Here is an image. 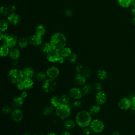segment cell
I'll return each mask as SVG.
<instances>
[{
	"label": "cell",
	"mask_w": 135,
	"mask_h": 135,
	"mask_svg": "<svg viewBox=\"0 0 135 135\" xmlns=\"http://www.w3.org/2000/svg\"><path fill=\"white\" fill-rule=\"evenodd\" d=\"M24 103V99L20 97H16L13 99L12 106L14 109H20Z\"/></svg>",
	"instance_id": "17"
},
{
	"label": "cell",
	"mask_w": 135,
	"mask_h": 135,
	"mask_svg": "<svg viewBox=\"0 0 135 135\" xmlns=\"http://www.w3.org/2000/svg\"><path fill=\"white\" fill-rule=\"evenodd\" d=\"M118 107L122 110H128L131 109V102L130 99L127 97L121 98L118 102Z\"/></svg>",
	"instance_id": "9"
},
{
	"label": "cell",
	"mask_w": 135,
	"mask_h": 135,
	"mask_svg": "<svg viewBox=\"0 0 135 135\" xmlns=\"http://www.w3.org/2000/svg\"><path fill=\"white\" fill-rule=\"evenodd\" d=\"M66 40L64 35L61 33H55L50 40V44L53 50L60 51L65 47Z\"/></svg>",
	"instance_id": "1"
},
{
	"label": "cell",
	"mask_w": 135,
	"mask_h": 135,
	"mask_svg": "<svg viewBox=\"0 0 135 135\" xmlns=\"http://www.w3.org/2000/svg\"><path fill=\"white\" fill-rule=\"evenodd\" d=\"M111 135H120V133H119V132L118 131H115L113 132L112 133Z\"/></svg>",
	"instance_id": "49"
},
{
	"label": "cell",
	"mask_w": 135,
	"mask_h": 135,
	"mask_svg": "<svg viewBox=\"0 0 135 135\" xmlns=\"http://www.w3.org/2000/svg\"><path fill=\"white\" fill-rule=\"evenodd\" d=\"M93 87L97 90H98V91H101L102 89V86L101 85V83H98V82H96L93 85Z\"/></svg>",
	"instance_id": "41"
},
{
	"label": "cell",
	"mask_w": 135,
	"mask_h": 135,
	"mask_svg": "<svg viewBox=\"0 0 135 135\" xmlns=\"http://www.w3.org/2000/svg\"><path fill=\"white\" fill-rule=\"evenodd\" d=\"M92 131L90 128H89L88 127H85L83 129L82 134L83 135H92Z\"/></svg>",
	"instance_id": "40"
},
{
	"label": "cell",
	"mask_w": 135,
	"mask_h": 135,
	"mask_svg": "<svg viewBox=\"0 0 135 135\" xmlns=\"http://www.w3.org/2000/svg\"><path fill=\"white\" fill-rule=\"evenodd\" d=\"M8 20L13 25H16L20 22V17L18 15L15 13H12L8 16Z\"/></svg>",
	"instance_id": "20"
},
{
	"label": "cell",
	"mask_w": 135,
	"mask_h": 135,
	"mask_svg": "<svg viewBox=\"0 0 135 135\" xmlns=\"http://www.w3.org/2000/svg\"><path fill=\"white\" fill-rule=\"evenodd\" d=\"M23 75L24 78H32L34 75V71L32 68L30 67L25 68L22 70Z\"/></svg>",
	"instance_id": "19"
},
{
	"label": "cell",
	"mask_w": 135,
	"mask_h": 135,
	"mask_svg": "<svg viewBox=\"0 0 135 135\" xmlns=\"http://www.w3.org/2000/svg\"><path fill=\"white\" fill-rule=\"evenodd\" d=\"M72 53L71 50L69 47H65L60 51V54L61 56L66 57H69V55Z\"/></svg>",
	"instance_id": "28"
},
{
	"label": "cell",
	"mask_w": 135,
	"mask_h": 135,
	"mask_svg": "<svg viewBox=\"0 0 135 135\" xmlns=\"http://www.w3.org/2000/svg\"><path fill=\"white\" fill-rule=\"evenodd\" d=\"M131 12L132 14L135 16V6H132V7L131 9Z\"/></svg>",
	"instance_id": "48"
},
{
	"label": "cell",
	"mask_w": 135,
	"mask_h": 135,
	"mask_svg": "<svg viewBox=\"0 0 135 135\" xmlns=\"http://www.w3.org/2000/svg\"><path fill=\"white\" fill-rule=\"evenodd\" d=\"M46 73H44L43 72H38L36 76V79L39 81H44L46 78Z\"/></svg>",
	"instance_id": "32"
},
{
	"label": "cell",
	"mask_w": 135,
	"mask_h": 135,
	"mask_svg": "<svg viewBox=\"0 0 135 135\" xmlns=\"http://www.w3.org/2000/svg\"><path fill=\"white\" fill-rule=\"evenodd\" d=\"M81 73L87 78H88V77H89L90 76L91 72L89 68H84V69H83V71H82Z\"/></svg>",
	"instance_id": "38"
},
{
	"label": "cell",
	"mask_w": 135,
	"mask_h": 135,
	"mask_svg": "<svg viewBox=\"0 0 135 135\" xmlns=\"http://www.w3.org/2000/svg\"><path fill=\"white\" fill-rule=\"evenodd\" d=\"M133 23L135 24V16H134V17L133 18Z\"/></svg>",
	"instance_id": "53"
},
{
	"label": "cell",
	"mask_w": 135,
	"mask_h": 135,
	"mask_svg": "<svg viewBox=\"0 0 135 135\" xmlns=\"http://www.w3.org/2000/svg\"><path fill=\"white\" fill-rule=\"evenodd\" d=\"M8 22L5 20H3L1 21L0 22V29H1V32H3L5 31L7 27H8Z\"/></svg>",
	"instance_id": "35"
},
{
	"label": "cell",
	"mask_w": 135,
	"mask_h": 135,
	"mask_svg": "<svg viewBox=\"0 0 135 135\" xmlns=\"http://www.w3.org/2000/svg\"><path fill=\"white\" fill-rule=\"evenodd\" d=\"M129 98L130 99L131 102V110L132 112L135 114V94H132L131 95H130Z\"/></svg>",
	"instance_id": "33"
},
{
	"label": "cell",
	"mask_w": 135,
	"mask_h": 135,
	"mask_svg": "<svg viewBox=\"0 0 135 135\" xmlns=\"http://www.w3.org/2000/svg\"><path fill=\"white\" fill-rule=\"evenodd\" d=\"M61 54L59 51L52 49L48 53H47V59L51 62H58L59 59Z\"/></svg>",
	"instance_id": "11"
},
{
	"label": "cell",
	"mask_w": 135,
	"mask_h": 135,
	"mask_svg": "<svg viewBox=\"0 0 135 135\" xmlns=\"http://www.w3.org/2000/svg\"><path fill=\"white\" fill-rule=\"evenodd\" d=\"M84 69V67L81 64H78L76 65V66L75 67V71L78 72V73H82L83 70Z\"/></svg>",
	"instance_id": "42"
},
{
	"label": "cell",
	"mask_w": 135,
	"mask_h": 135,
	"mask_svg": "<svg viewBox=\"0 0 135 135\" xmlns=\"http://www.w3.org/2000/svg\"><path fill=\"white\" fill-rule=\"evenodd\" d=\"M119 5L123 8H127L131 5V0H118Z\"/></svg>",
	"instance_id": "26"
},
{
	"label": "cell",
	"mask_w": 135,
	"mask_h": 135,
	"mask_svg": "<svg viewBox=\"0 0 135 135\" xmlns=\"http://www.w3.org/2000/svg\"><path fill=\"white\" fill-rule=\"evenodd\" d=\"M77 59H78V55L74 53H72L68 57V61L70 63H73L76 61Z\"/></svg>",
	"instance_id": "37"
},
{
	"label": "cell",
	"mask_w": 135,
	"mask_h": 135,
	"mask_svg": "<svg viewBox=\"0 0 135 135\" xmlns=\"http://www.w3.org/2000/svg\"><path fill=\"white\" fill-rule=\"evenodd\" d=\"M11 113L12 118L14 121L19 122L22 120L23 114L20 109H14Z\"/></svg>",
	"instance_id": "14"
},
{
	"label": "cell",
	"mask_w": 135,
	"mask_h": 135,
	"mask_svg": "<svg viewBox=\"0 0 135 135\" xmlns=\"http://www.w3.org/2000/svg\"><path fill=\"white\" fill-rule=\"evenodd\" d=\"M3 45H5L9 48H13L17 43V37L11 34L8 35L5 39L3 40Z\"/></svg>",
	"instance_id": "8"
},
{
	"label": "cell",
	"mask_w": 135,
	"mask_h": 135,
	"mask_svg": "<svg viewBox=\"0 0 135 135\" xmlns=\"http://www.w3.org/2000/svg\"><path fill=\"white\" fill-rule=\"evenodd\" d=\"M57 84L53 79H47L45 80L42 84L43 90L47 93L53 92L56 89Z\"/></svg>",
	"instance_id": "7"
},
{
	"label": "cell",
	"mask_w": 135,
	"mask_h": 135,
	"mask_svg": "<svg viewBox=\"0 0 135 135\" xmlns=\"http://www.w3.org/2000/svg\"><path fill=\"white\" fill-rule=\"evenodd\" d=\"M74 81L79 85H84L86 82V78L81 73H77L74 76Z\"/></svg>",
	"instance_id": "16"
},
{
	"label": "cell",
	"mask_w": 135,
	"mask_h": 135,
	"mask_svg": "<svg viewBox=\"0 0 135 135\" xmlns=\"http://www.w3.org/2000/svg\"><path fill=\"white\" fill-rule=\"evenodd\" d=\"M46 74L49 79L54 80L59 75V70L55 66H51L47 69Z\"/></svg>",
	"instance_id": "12"
},
{
	"label": "cell",
	"mask_w": 135,
	"mask_h": 135,
	"mask_svg": "<svg viewBox=\"0 0 135 135\" xmlns=\"http://www.w3.org/2000/svg\"><path fill=\"white\" fill-rule=\"evenodd\" d=\"M41 49L42 51L46 53H48L50 51H51L53 49L50 43H44L42 44V46H41Z\"/></svg>",
	"instance_id": "25"
},
{
	"label": "cell",
	"mask_w": 135,
	"mask_h": 135,
	"mask_svg": "<svg viewBox=\"0 0 135 135\" xmlns=\"http://www.w3.org/2000/svg\"><path fill=\"white\" fill-rule=\"evenodd\" d=\"M95 98L97 104L101 105L105 103L107 101V95L103 91H99L96 93Z\"/></svg>",
	"instance_id": "10"
},
{
	"label": "cell",
	"mask_w": 135,
	"mask_h": 135,
	"mask_svg": "<svg viewBox=\"0 0 135 135\" xmlns=\"http://www.w3.org/2000/svg\"><path fill=\"white\" fill-rule=\"evenodd\" d=\"M72 105L74 108H78L81 105V102L78 100H75L73 103H72Z\"/></svg>",
	"instance_id": "43"
},
{
	"label": "cell",
	"mask_w": 135,
	"mask_h": 135,
	"mask_svg": "<svg viewBox=\"0 0 135 135\" xmlns=\"http://www.w3.org/2000/svg\"><path fill=\"white\" fill-rule=\"evenodd\" d=\"M61 97V100L62 102V104H69L70 102V95H68L67 94H63Z\"/></svg>",
	"instance_id": "36"
},
{
	"label": "cell",
	"mask_w": 135,
	"mask_h": 135,
	"mask_svg": "<svg viewBox=\"0 0 135 135\" xmlns=\"http://www.w3.org/2000/svg\"><path fill=\"white\" fill-rule=\"evenodd\" d=\"M9 47H8L7 46L5 45H2L1 47V51H0V54L2 56L5 57L7 56L9 53Z\"/></svg>",
	"instance_id": "29"
},
{
	"label": "cell",
	"mask_w": 135,
	"mask_h": 135,
	"mask_svg": "<svg viewBox=\"0 0 135 135\" xmlns=\"http://www.w3.org/2000/svg\"><path fill=\"white\" fill-rule=\"evenodd\" d=\"M131 6H135V0H131Z\"/></svg>",
	"instance_id": "50"
},
{
	"label": "cell",
	"mask_w": 135,
	"mask_h": 135,
	"mask_svg": "<svg viewBox=\"0 0 135 135\" xmlns=\"http://www.w3.org/2000/svg\"><path fill=\"white\" fill-rule=\"evenodd\" d=\"M89 126L92 132L97 133L102 132L104 128V124L103 121L97 119L92 120Z\"/></svg>",
	"instance_id": "6"
},
{
	"label": "cell",
	"mask_w": 135,
	"mask_h": 135,
	"mask_svg": "<svg viewBox=\"0 0 135 135\" xmlns=\"http://www.w3.org/2000/svg\"><path fill=\"white\" fill-rule=\"evenodd\" d=\"M54 111V107L53 105H47L45 107L43 110V113L45 115H49L51 114Z\"/></svg>",
	"instance_id": "30"
},
{
	"label": "cell",
	"mask_w": 135,
	"mask_h": 135,
	"mask_svg": "<svg viewBox=\"0 0 135 135\" xmlns=\"http://www.w3.org/2000/svg\"><path fill=\"white\" fill-rule=\"evenodd\" d=\"M51 105L54 107L57 108L62 104L61 97L59 95H54L51 99Z\"/></svg>",
	"instance_id": "18"
},
{
	"label": "cell",
	"mask_w": 135,
	"mask_h": 135,
	"mask_svg": "<svg viewBox=\"0 0 135 135\" xmlns=\"http://www.w3.org/2000/svg\"><path fill=\"white\" fill-rule=\"evenodd\" d=\"M46 135H57V134L55 133H53V132H51V133H49L48 134H47Z\"/></svg>",
	"instance_id": "51"
},
{
	"label": "cell",
	"mask_w": 135,
	"mask_h": 135,
	"mask_svg": "<svg viewBox=\"0 0 135 135\" xmlns=\"http://www.w3.org/2000/svg\"><path fill=\"white\" fill-rule=\"evenodd\" d=\"M22 135H30V134H29V133H27V132H25V133H23Z\"/></svg>",
	"instance_id": "52"
},
{
	"label": "cell",
	"mask_w": 135,
	"mask_h": 135,
	"mask_svg": "<svg viewBox=\"0 0 135 135\" xmlns=\"http://www.w3.org/2000/svg\"><path fill=\"white\" fill-rule=\"evenodd\" d=\"M8 9L6 7H2L1 8V14L3 15H6L8 14Z\"/></svg>",
	"instance_id": "44"
},
{
	"label": "cell",
	"mask_w": 135,
	"mask_h": 135,
	"mask_svg": "<svg viewBox=\"0 0 135 135\" xmlns=\"http://www.w3.org/2000/svg\"><path fill=\"white\" fill-rule=\"evenodd\" d=\"M20 55V51L18 49H15V48H12L10 50L9 55L10 57L14 60H16L18 59Z\"/></svg>",
	"instance_id": "21"
},
{
	"label": "cell",
	"mask_w": 135,
	"mask_h": 135,
	"mask_svg": "<svg viewBox=\"0 0 135 135\" xmlns=\"http://www.w3.org/2000/svg\"><path fill=\"white\" fill-rule=\"evenodd\" d=\"M28 42H28V39H27L25 37H23V38H22L21 39H20L19 40L18 45L21 48H24V47L27 46Z\"/></svg>",
	"instance_id": "34"
},
{
	"label": "cell",
	"mask_w": 135,
	"mask_h": 135,
	"mask_svg": "<svg viewBox=\"0 0 135 135\" xmlns=\"http://www.w3.org/2000/svg\"><path fill=\"white\" fill-rule=\"evenodd\" d=\"M34 82L31 78H24L22 80L16 83V86L20 90H28L33 88Z\"/></svg>",
	"instance_id": "5"
},
{
	"label": "cell",
	"mask_w": 135,
	"mask_h": 135,
	"mask_svg": "<svg viewBox=\"0 0 135 135\" xmlns=\"http://www.w3.org/2000/svg\"><path fill=\"white\" fill-rule=\"evenodd\" d=\"M75 121L79 126L82 128L88 127L92 121L91 114L86 110H82L77 113Z\"/></svg>",
	"instance_id": "2"
},
{
	"label": "cell",
	"mask_w": 135,
	"mask_h": 135,
	"mask_svg": "<svg viewBox=\"0 0 135 135\" xmlns=\"http://www.w3.org/2000/svg\"><path fill=\"white\" fill-rule=\"evenodd\" d=\"M2 112L5 114H8L9 113H11L12 110V109L11 108L9 107V106H8V105H6V106H4L2 108Z\"/></svg>",
	"instance_id": "39"
},
{
	"label": "cell",
	"mask_w": 135,
	"mask_h": 135,
	"mask_svg": "<svg viewBox=\"0 0 135 135\" xmlns=\"http://www.w3.org/2000/svg\"><path fill=\"white\" fill-rule=\"evenodd\" d=\"M75 122L71 119H66L64 122L65 128L67 130H72L75 127Z\"/></svg>",
	"instance_id": "24"
},
{
	"label": "cell",
	"mask_w": 135,
	"mask_h": 135,
	"mask_svg": "<svg viewBox=\"0 0 135 135\" xmlns=\"http://www.w3.org/2000/svg\"><path fill=\"white\" fill-rule=\"evenodd\" d=\"M65 61V57L60 55L59 59V60H58V62L60 63H63Z\"/></svg>",
	"instance_id": "45"
},
{
	"label": "cell",
	"mask_w": 135,
	"mask_h": 135,
	"mask_svg": "<svg viewBox=\"0 0 135 135\" xmlns=\"http://www.w3.org/2000/svg\"><path fill=\"white\" fill-rule=\"evenodd\" d=\"M92 89V87L90 84H85L83 85L82 90L83 94L88 95L91 93Z\"/></svg>",
	"instance_id": "31"
},
{
	"label": "cell",
	"mask_w": 135,
	"mask_h": 135,
	"mask_svg": "<svg viewBox=\"0 0 135 135\" xmlns=\"http://www.w3.org/2000/svg\"><path fill=\"white\" fill-rule=\"evenodd\" d=\"M34 135H40V134H34Z\"/></svg>",
	"instance_id": "54"
},
{
	"label": "cell",
	"mask_w": 135,
	"mask_h": 135,
	"mask_svg": "<svg viewBox=\"0 0 135 135\" xmlns=\"http://www.w3.org/2000/svg\"><path fill=\"white\" fill-rule=\"evenodd\" d=\"M55 113L61 119H66L71 114V108L69 104H62L58 107L56 108Z\"/></svg>",
	"instance_id": "4"
},
{
	"label": "cell",
	"mask_w": 135,
	"mask_h": 135,
	"mask_svg": "<svg viewBox=\"0 0 135 135\" xmlns=\"http://www.w3.org/2000/svg\"><path fill=\"white\" fill-rule=\"evenodd\" d=\"M45 33V29L43 25H40L37 26V27L36 28V35H37L40 36H42L44 35Z\"/></svg>",
	"instance_id": "27"
},
{
	"label": "cell",
	"mask_w": 135,
	"mask_h": 135,
	"mask_svg": "<svg viewBox=\"0 0 135 135\" xmlns=\"http://www.w3.org/2000/svg\"><path fill=\"white\" fill-rule=\"evenodd\" d=\"M60 135H71V134L68 131H62Z\"/></svg>",
	"instance_id": "47"
},
{
	"label": "cell",
	"mask_w": 135,
	"mask_h": 135,
	"mask_svg": "<svg viewBox=\"0 0 135 135\" xmlns=\"http://www.w3.org/2000/svg\"><path fill=\"white\" fill-rule=\"evenodd\" d=\"M27 92L26 91H23L21 94V97H22L23 99H24V98H25L27 97Z\"/></svg>",
	"instance_id": "46"
},
{
	"label": "cell",
	"mask_w": 135,
	"mask_h": 135,
	"mask_svg": "<svg viewBox=\"0 0 135 135\" xmlns=\"http://www.w3.org/2000/svg\"><path fill=\"white\" fill-rule=\"evenodd\" d=\"M7 78L10 82L15 84L22 80L24 77L22 71L17 69H13L10 70L8 72Z\"/></svg>",
	"instance_id": "3"
},
{
	"label": "cell",
	"mask_w": 135,
	"mask_h": 135,
	"mask_svg": "<svg viewBox=\"0 0 135 135\" xmlns=\"http://www.w3.org/2000/svg\"><path fill=\"white\" fill-rule=\"evenodd\" d=\"M82 90L78 88H72L70 90L69 95L72 98L75 100L80 99L83 94Z\"/></svg>",
	"instance_id": "13"
},
{
	"label": "cell",
	"mask_w": 135,
	"mask_h": 135,
	"mask_svg": "<svg viewBox=\"0 0 135 135\" xmlns=\"http://www.w3.org/2000/svg\"><path fill=\"white\" fill-rule=\"evenodd\" d=\"M101 111V107L100 105L98 104L93 105L89 110V112L91 115H94L98 114L100 111Z\"/></svg>",
	"instance_id": "22"
},
{
	"label": "cell",
	"mask_w": 135,
	"mask_h": 135,
	"mask_svg": "<svg viewBox=\"0 0 135 135\" xmlns=\"http://www.w3.org/2000/svg\"><path fill=\"white\" fill-rule=\"evenodd\" d=\"M97 76L100 80H105L108 77V73L103 69H99L97 72Z\"/></svg>",
	"instance_id": "23"
},
{
	"label": "cell",
	"mask_w": 135,
	"mask_h": 135,
	"mask_svg": "<svg viewBox=\"0 0 135 135\" xmlns=\"http://www.w3.org/2000/svg\"><path fill=\"white\" fill-rule=\"evenodd\" d=\"M28 40L31 44L35 46L41 45L42 42L41 36H40L36 34L35 35L31 36L28 37Z\"/></svg>",
	"instance_id": "15"
}]
</instances>
